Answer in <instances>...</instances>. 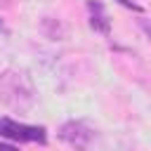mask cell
<instances>
[{
	"label": "cell",
	"mask_w": 151,
	"mask_h": 151,
	"mask_svg": "<svg viewBox=\"0 0 151 151\" xmlns=\"http://www.w3.org/2000/svg\"><path fill=\"white\" fill-rule=\"evenodd\" d=\"M33 83L24 71H2L0 73V101L14 111H26L33 106Z\"/></svg>",
	"instance_id": "cell-1"
},
{
	"label": "cell",
	"mask_w": 151,
	"mask_h": 151,
	"mask_svg": "<svg viewBox=\"0 0 151 151\" xmlns=\"http://www.w3.org/2000/svg\"><path fill=\"white\" fill-rule=\"evenodd\" d=\"M0 137L14 139V142H38V144L47 142L45 127L24 125V123H17L12 118H0Z\"/></svg>",
	"instance_id": "cell-2"
},
{
	"label": "cell",
	"mask_w": 151,
	"mask_h": 151,
	"mask_svg": "<svg viewBox=\"0 0 151 151\" xmlns=\"http://www.w3.org/2000/svg\"><path fill=\"white\" fill-rule=\"evenodd\" d=\"M59 139L64 144H68L71 149H76V151H85L90 146V142H92V132H90V127L85 123L68 120V123H64L59 127Z\"/></svg>",
	"instance_id": "cell-3"
},
{
	"label": "cell",
	"mask_w": 151,
	"mask_h": 151,
	"mask_svg": "<svg viewBox=\"0 0 151 151\" xmlns=\"http://www.w3.org/2000/svg\"><path fill=\"white\" fill-rule=\"evenodd\" d=\"M87 7H90V14H92V19H90V24H92V28L94 31H99V33H109V19H106V14H104V7H101V2H97V0H90L87 2Z\"/></svg>",
	"instance_id": "cell-4"
},
{
	"label": "cell",
	"mask_w": 151,
	"mask_h": 151,
	"mask_svg": "<svg viewBox=\"0 0 151 151\" xmlns=\"http://www.w3.org/2000/svg\"><path fill=\"white\" fill-rule=\"evenodd\" d=\"M120 5H125V7H130V9H134V12H142V7L137 5V2H132V0H118Z\"/></svg>",
	"instance_id": "cell-5"
},
{
	"label": "cell",
	"mask_w": 151,
	"mask_h": 151,
	"mask_svg": "<svg viewBox=\"0 0 151 151\" xmlns=\"http://www.w3.org/2000/svg\"><path fill=\"white\" fill-rule=\"evenodd\" d=\"M0 151H19V149H14V146H9V144H0Z\"/></svg>",
	"instance_id": "cell-6"
},
{
	"label": "cell",
	"mask_w": 151,
	"mask_h": 151,
	"mask_svg": "<svg viewBox=\"0 0 151 151\" xmlns=\"http://www.w3.org/2000/svg\"><path fill=\"white\" fill-rule=\"evenodd\" d=\"M0 2H2V0H0Z\"/></svg>",
	"instance_id": "cell-7"
}]
</instances>
